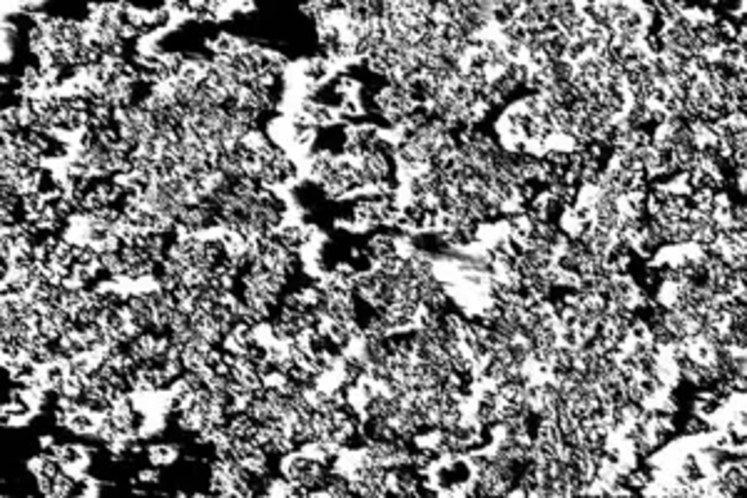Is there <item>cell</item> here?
I'll use <instances>...</instances> for the list:
<instances>
[{"label": "cell", "instance_id": "277c9868", "mask_svg": "<svg viewBox=\"0 0 747 498\" xmlns=\"http://www.w3.org/2000/svg\"><path fill=\"white\" fill-rule=\"evenodd\" d=\"M55 436H50V434H40L37 436V446H40V451H53L55 448Z\"/></svg>", "mask_w": 747, "mask_h": 498}, {"label": "cell", "instance_id": "7a4b0ae2", "mask_svg": "<svg viewBox=\"0 0 747 498\" xmlns=\"http://www.w3.org/2000/svg\"><path fill=\"white\" fill-rule=\"evenodd\" d=\"M147 459L152 466L157 468H167L172 466L174 461L180 459V448L174 446V443L169 441H155V443H149L147 446Z\"/></svg>", "mask_w": 747, "mask_h": 498}, {"label": "cell", "instance_id": "3957f363", "mask_svg": "<svg viewBox=\"0 0 747 498\" xmlns=\"http://www.w3.org/2000/svg\"><path fill=\"white\" fill-rule=\"evenodd\" d=\"M135 481H137L140 486H145V483H157V481H160V471H157V466H152V463H149V468H140V471H137Z\"/></svg>", "mask_w": 747, "mask_h": 498}, {"label": "cell", "instance_id": "6da1fadb", "mask_svg": "<svg viewBox=\"0 0 747 498\" xmlns=\"http://www.w3.org/2000/svg\"><path fill=\"white\" fill-rule=\"evenodd\" d=\"M50 454L57 459V463L62 466V471L73 473V476H77V473H85L87 468H90V463H93V451H90L85 443H77V441L55 443V448H53Z\"/></svg>", "mask_w": 747, "mask_h": 498}]
</instances>
